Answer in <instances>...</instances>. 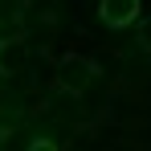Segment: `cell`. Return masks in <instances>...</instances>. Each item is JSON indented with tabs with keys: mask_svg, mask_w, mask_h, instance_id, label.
Instances as JSON below:
<instances>
[{
	"mask_svg": "<svg viewBox=\"0 0 151 151\" xmlns=\"http://www.w3.org/2000/svg\"><path fill=\"white\" fill-rule=\"evenodd\" d=\"M57 78H61V86H65V90H86V82H90V78H94V65H90V61H82V57H65V61H61V70H57Z\"/></svg>",
	"mask_w": 151,
	"mask_h": 151,
	"instance_id": "1",
	"label": "cell"
},
{
	"mask_svg": "<svg viewBox=\"0 0 151 151\" xmlns=\"http://www.w3.org/2000/svg\"><path fill=\"white\" fill-rule=\"evenodd\" d=\"M135 17H139V0H102V21H106V25L123 29V25H131Z\"/></svg>",
	"mask_w": 151,
	"mask_h": 151,
	"instance_id": "2",
	"label": "cell"
},
{
	"mask_svg": "<svg viewBox=\"0 0 151 151\" xmlns=\"http://www.w3.org/2000/svg\"><path fill=\"white\" fill-rule=\"evenodd\" d=\"M29 151H57V147H53L49 139H37V143H33V147H29Z\"/></svg>",
	"mask_w": 151,
	"mask_h": 151,
	"instance_id": "3",
	"label": "cell"
},
{
	"mask_svg": "<svg viewBox=\"0 0 151 151\" xmlns=\"http://www.w3.org/2000/svg\"><path fill=\"white\" fill-rule=\"evenodd\" d=\"M143 45H147V49H151V25L143 29Z\"/></svg>",
	"mask_w": 151,
	"mask_h": 151,
	"instance_id": "4",
	"label": "cell"
}]
</instances>
